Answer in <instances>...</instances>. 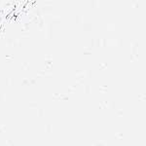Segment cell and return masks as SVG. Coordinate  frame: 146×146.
I'll list each match as a JSON object with an SVG mask.
<instances>
[{"label":"cell","mask_w":146,"mask_h":146,"mask_svg":"<svg viewBox=\"0 0 146 146\" xmlns=\"http://www.w3.org/2000/svg\"><path fill=\"white\" fill-rule=\"evenodd\" d=\"M14 0H0V13H5L13 7Z\"/></svg>","instance_id":"cell-1"}]
</instances>
